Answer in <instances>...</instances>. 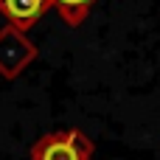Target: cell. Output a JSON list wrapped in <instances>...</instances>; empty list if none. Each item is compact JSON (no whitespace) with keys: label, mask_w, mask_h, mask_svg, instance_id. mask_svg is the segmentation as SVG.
Wrapping results in <instances>:
<instances>
[{"label":"cell","mask_w":160,"mask_h":160,"mask_svg":"<svg viewBox=\"0 0 160 160\" xmlns=\"http://www.w3.org/2000/svg\"><path fill=\"white\" fill-rule=\"evenodd\" d=\"M96 3H98V0H51V6H56L59 17H62L70 28H79V25L87 20V14H90V8H93Z\"/></svg>","instance_id":"cell-4"},{"label":"cell","mask_w":160,"mask_h":160,"mask_svg":"<svg viewBox=\"0 0 160 160\" xmlns=\"http://www.w3.org/2000/svg\"><path fill=\"white\" fill-rule=\"evenodd\" d=\"M37 56H39V51L28 39V34L17 31L11 25L0 28V76L17 79Z\"/></svg>","instance_id":"cell-1"},{"label":"cell","mask_w":160,"mask_h":160,"mask_svg":"<svg viewBox=\"0 0 160 160\" xmlns=\"http://www.w3.org/2000/svg\"><path fill=\"white\" fill-rule=\"evenodd\" d=\"M48 8H51V0H0V14L8 20L6 25L22 34L31 31Z\"/></svg>","instance_id":"cell-2"},{"label":"cell","mask_w":160,"mask_h":160,"mask_svg":"<svg viewBox=\"0 0 160 160\" xmlns=\"http://www.w3.org/2000/svg\"><path fill=\"white\" fill-rule=\"evenodd\" d=\"M31 160H82L65 141L62 129L59 132H48L42 135L34 146H31Z\"/></svg>","instance_id":"cell-3"},{"label":"cell","mask_w":160,"mask_h":160,"mask_svg":"<svg viewBox=\"0 0 160 160\" xmlns=\"http://www.w3.org/2000/svg\"><path fill=\"white\" fill-rule=\"evenodd\" d=\"M62 135H65V141H68V146L79 155L82 160H90L93 158V152H96V146H93V141L82 132V129H62Z\"/></svg>","instance_id":"cell-5"}]
</instances>
